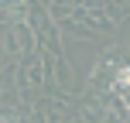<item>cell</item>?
Returning <instances> with one entry per match:
<instances>
[{
  "label": "cell",
  "mask_w": 130,
  "mask_h": 123,
  "mask_svg": "<svg viewBox=\"0 0 130 123\" xmlns=\"http://www.w3.org/2000/svg\"><path fill=\"white\" fill-rule=\"evenodd\" d=\"M0 123H17V116L14 113H0Z\"/></svg>",
  "instance_id": "1"
},
{
  "label": "cell",
  "mask_w": 130,
  "mask_h": 123,
  "mask_svg": "<svg viewBox=\"0 0 130 123\" xmlns=\"http://www.w3.org/2000/svg\"><path fill=\"white\" fill-rule=\"evenodd\" d=\"M127 110H130V99H127Z\"/></svg>",
  "instance_id": "2"
}]
</instances>
